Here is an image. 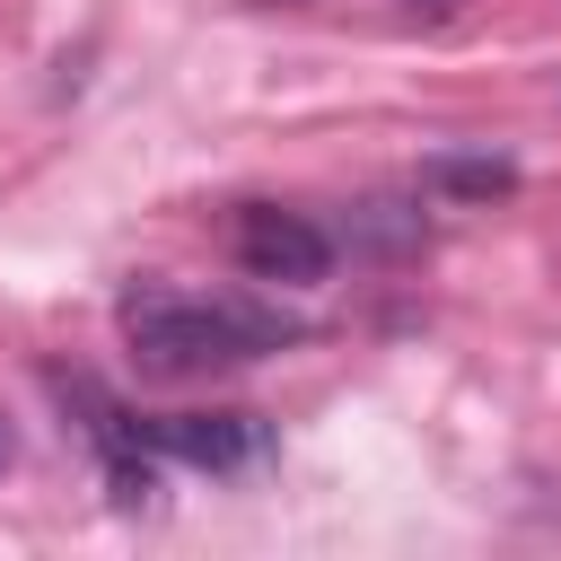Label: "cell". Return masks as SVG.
Returning <instances> with one entry per match:
<instances>
[{
    "mask_svg": "<svg viewBox=\"0 0 561 561\" xmlns=\"http://www.w3.org/2000/svg\"><path fill=\"white\" fill-rule=\"evenodd\" d=\"M114 316H123V342L149 377H210V368H237V359L298 342L289 316L228 307V298H175V289H131Z\"/></svg>",
    "mask_w": 561,
    "mask_h": 561,
    "instance_id": "6da1fadb",
    "label": "cell"
},
{
    "mask_svg": "<svg viewBox=\"0 0 561 561\" xmlns=\"http://www.w3.org/2000/svg\"><path fill=\"white\" fill-rule=\"evenodd\" d=\"M237 263H245V280H272V289H316V280L333 272V237H324L307 210L245 202V210H237Z\"/></svg>",
    "mask_w": 561,
    "mask_h": 561,
    "instance_id": "7a4b0ae2",
    "label": "cell"
},
{
    "mask_svg": "<svg viewBox=\"0 0 561 561\" xmlns=\"http://www.w3.org/2000/svg\"><path fill=\"white\" fill-rule=\"evenodd\" d=\"M412 9H430V18H447V9H465V0H412Z\"/></svg>",
    "mask_w": 561,
    "mask_h": 561,
    "instance_id": "8992f818",
    "label": "cell"
},
{
    "mask_svg": "<svg viewBox=\"0 0 561 561\" xmlns=\"http://www.w3.org/2000/svg\"><path fill=\"white\" fill-rule=\"evenodd\" d=\"M517 184V167L508 158H491V149H447V158H421V193H447V202H500Z\"/></svg>",
    "mask_w": 561,
    "mask_h": 561,
    "instance_id": "277c9868",
    "label": "cell"
},
{
    "mask_svg": "<svg viewBox=\"0 0 561 561\" xmlns=\"http://www.w3.org/2000/svg\"><path fill=\"white\" fill-rule=\"evenodd\" d=\"M9 456H18V438H9V412H0V473H9Z\"/></svg>",
    "mask_w": 561,
    "mask_h": 561,
    "instance_id": "5b68a950",
    "label": "cell"
},
{
    "mask_svg": "<svg viewBox=\"0 0 561 561\" xmlns=\"http://www.w3.org/2000/svg\"><path fill=\"white\" fill-rule=\"evenodd\" d=\"M140 430H149L158 456H184L202 473H237V465H254L272 447V430L254 412H167V421H140Z\"/></svg>",
    "mask_w": 561,
    "mask_h": 561,
    "instance_id": "3957f363",
    "label": "cell"
}]
</instances>
